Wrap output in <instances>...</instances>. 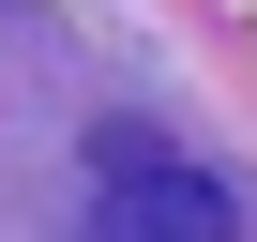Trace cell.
Listing matches in <instances>:
<instances>
[{
	"label": "cell",
	"instance_id": "6da1fadb",
	"mask_svg": "<svg viewBox=\"0 0 257 242\" xmlns=\"http://www.w3.org/2000/svg\"><path fill=\"white\" fill-rule=\"evenodd\" d=\"M91 242H242V197L182 152H137L106 137V197H91Z\"/></svg>",
	"mask_w": 257,
	"mask_h": 242
}]
</instances>
